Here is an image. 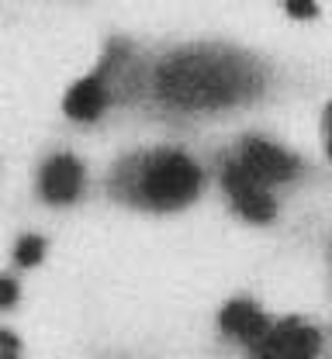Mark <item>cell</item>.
<instances>
[{"instance_id": "6da1fadb", "label": "cell", "mask_w": 332, "mask_h": 359, "mask_svg": "<svg viewBox=\"0 0 332 359\" xmlns=\"http://www.w3.org/2000/svg\"><path fill=\"white\" fill-rule=\"evenodd\" d=\"M256 83L253 62L222 45H190L159 69L163 97L177 107H225Z\"/></svg>"}, {"instance_id": "7a4b0ae2", "label": "cell", "mask_w": 332, "mask_h": 359, "mask_svg": "<svg viewBox=\"0 0 332 359\" xmlns=\"http://www.w3.org/2000/svg\"><path fill=\"white\" fill-rule=\"evenodd\" d=\"M201 187V170L184 152H159L142 166V201L152 208H184Z\"/></svg>"}, {"instance_id": "3957f363", "label": "cell", "mask_w": 332, "mask_h": 359, "mask_svg": "<svg viewBox=\"0 0 332 359\" xmlns=\"http://www.w3.org/2000/svg\"><path fill=\"white\" fill-rule=\"evenodd\" d=\"M319 332L298 321H284V325H267V332L253 342V349L267 359H308L319 353Z\"/></svg>"}, {"instance_id": "277c9868", "label": "cell", "mask_w": 332, "mask_h": 359, "mask_svg": "<svg viewBox=\"0 0 332 359\" xmlns=\"http://www.w3.org/2000/svg\"><path fill=\"white\" fill-rule=\"evenodd\" d=\"M236 163L249 177L260 180V183H277V180H287L298 173V159L287 156L284 149L263 142V138H246Z\"/></svg>"}, {"instance_id": "5b68a950", "label": "cell", "mask_w": 332, "mask_h": 359, "mask_svg": "<svg viewBox=\"0 0 332 359\" xmlns=\"http://www.w3.org/2000/svg\"><path fill=\"white\" fill-rule=\"evenodd\" d=\"M225 190H229V201L242 218L249 222H270L274 218V201L267 194V183H260L256 177H249L239 163L225 166Z\"/></svg>"}, {"instance_id": "8992f818", "label": "cell", "mask_w": 332, "mask_h": 359, "mask_svg": "<svg viewBox=\"0 0 332 359\" xmlns=\"http://www.w3.org/2000/svg\"><path fill=\"white\" fill-rule=\"evenodd\" d=\"M42 197L48 204H69L80 197V187H84V166L73 159V156H52L46 166H42Z\"/></svg>"}, {"instance_id": "52a82bcc", "label": "cell", "mask_w": 332, "mask_h": 359, "mask_svg": "<svg viewBox=\"0 0 332 359\" xmlns=\"http://www.w3.org/2000/svg\"><path fill=\"white\" fill-rule=\"evenodd\" d=\"M218 325L232 335V339H242V342H256L263 332H267V325H270V318L260 311L253 301H232L225 311L218 314Z\"/></svg>"}, {"instance_id": "ba28073f", "label": "cell", "mask_w": 332, "mask_h": 359, "mask_svg": "<svg viewBox=\"0 0 332 359\" xmlns=\"http://www.w3.org/2000/svg\"><path fill=\"white\" fill-rule=\"evenodd\" d=\"M107 107V90L100 80H80L73 83L66 100H62V111L73 118V121H94L100 118V111Z\"/></svg>"}, {"instance_id": "9c48e42d", "label": "cell", "mask_w": 332, "mask_h": 359, "mask_svg": "<svg viewBox=\"0 0 332 359\" xmlns=\"http://www.w3.org/2000/svg\"><path fill=\"white\" fill-rule=\"evenodd\" d=\"M42 256H46V238H39V235H25V238H18V249H14L18 266H28V269L39 266Z\"/></svg>"}, {"instance_id": "30bf717a", "label": "cell", "mask_w": 332, "mask_h": 359, "mask_svg": "<svg viewBox=\"0 0 332 359\" xmlns=\"http://www.w3.org/2000/svg\"><path fill=\"white\" fill-rule=\"evenodd\" d=\"M284 11L298 21H312L319 18V0H284Z\"/></svg>"}, {"instance_id": "8fae6325", "label": "cell", "mask_w": 332, "mask_h": 359, "mask_svg": "<svg viewBox=\"0 0 332 359\" xmlns=\"http://www.w3.org/2000/svg\"><path fill=\"white\" fill-rule=\"evenodd\" d=\"M18 297H21L18 283H14L11 276H0V308H14V304H18Z\"/></svg>"}]
</instances>
